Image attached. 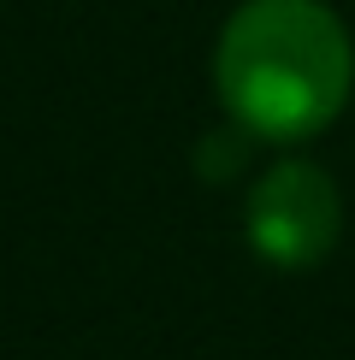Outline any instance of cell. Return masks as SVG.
Wrapping results in <instances>:
<instances>
[{
  "label": "cell",
  "mask_w": 355,
  "mask_h": 360,
  "mask_svg": "<svg viewBox=\"0 0 355 360\" xmlns=\"http://www.w3.org/2000/svg\"><path fill=\"white\" fill-rule=\"evenodd\" d=\"M213 77L249 136L302 142L344 112L355 53L320 0H243L219 36Z\"/></svg>",
  "instance_id": "6da1fadb"
},
{
  "label": "cell",
  "mask_w": 355,
  "mask_h": 360,
  "mask_svg": "<svg viewBox=\"0 0 355 360\" xmlns=\"http://www.w3.org/2000/svg\"><path fill=\"white\" fill-rule=\"evenodd\" d=\"M337 224H344V207H337L332 177L308 160H278L273 172L255 184L249 195V248L261 254L266 266H285V272H308L320 266L337 243Z\"/></svg>",
  "instance_id": "7a4b0ae2"
}]
</instances>
